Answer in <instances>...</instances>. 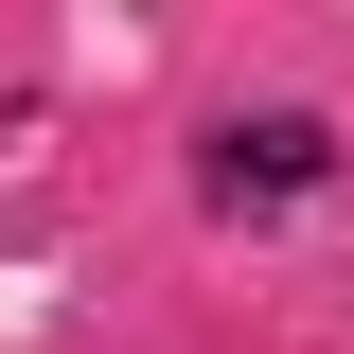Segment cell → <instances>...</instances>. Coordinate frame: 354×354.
<instances>
[{"label":"cell","instance_id":"1","mask_svg":"<svg viewBox=\"0 0 354 354\" xmlns=\"http://www.w3.org/2000/svg\"><path fill=\"white\" fill-rule=\"evenodd\" d=\"M319 177V124H230L213 142V195H301Z\"/></svg>","mask_w":354,"mask_h":354}]
</instances>
